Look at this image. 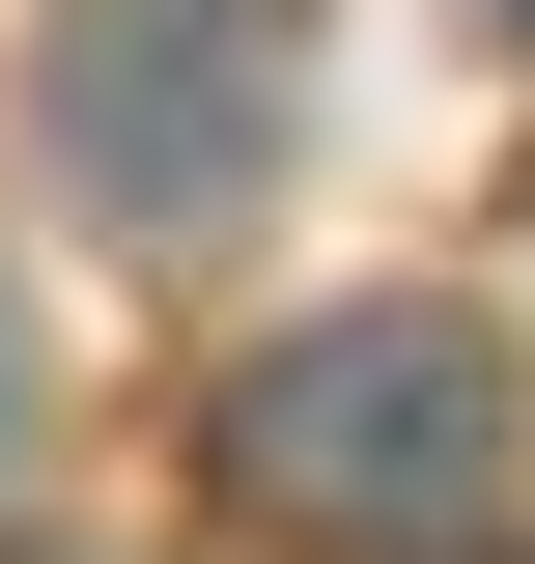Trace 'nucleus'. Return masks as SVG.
<instances>
[{
	"label": "nucleus",
	"mask_w": 535,
	"mask_h": 564,
	"mask_svg": "<svg viewBox=\"0 0 535 564\" xmlns=\"http://www.w3.org/2000/svg\"><path fill=\"white\" fill-rule=\"evenodd\" d=\"M226 480H254L282 536H451V508L507 480V367H479L451 311H310V339H254V395H226Z\"/></svg>",
	"instance_id": "nucleus-1"
},
{
	"label": "nucleus",
	"mask_w": 535,
	"mask_h": 564,
	"mask_svg": "<svg viewBox=\"0 0 535 564\" xmlns=\"http://www.w3.org/2000/svg\"><path fill=\"white\" fill-rule=\"evenodd\" d=\"M57 113H85V198L198 226L226 170H254V113H282V0H85L57 29Z\"/></svg>",
	"instance_id": "nucleus-2"
},
{
	"label": "nucleus",
	"mask_w": 535,
	"mask_h": 564,
	"mask_svg": "<svg viewBox=\"0 0 535 564\" xmlns=\"http://www.w3.org/2000/svg\"><path fill=\"white\" fill-rule=\"evenodd\" d=\"M0 395H29V367H0Z\"/></svg>",
	"instance_id": "nucleus-3"
},
{
	"label": "nucleus",
	"mask_w": 535,
	"mask_h": 564,
	"mask_svg": "<svg viewBox=\"0 0 535 564\" xmlns=\"http://www.w3.org/2000/svg\"><path fill=\"white\" fill-rule=\"evenodd\" d=\"M507 29H535V0H507Z\"/></svg>",
	"instance_id": "nucleus-4"
}]
</instances>
